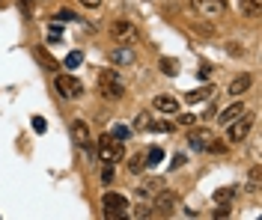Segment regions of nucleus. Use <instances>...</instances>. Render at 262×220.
Masks as SVG:
<instances>
[{"mask_svg": "<svg viewBox=\"0 0 262 220\" xmlns=\"http://www.w3.org/2000/svg\"><path fill=\"white\" fill-rule=\"evenodd\" d=\"M98 95L107 98V101H119L125 95V84H122V75L116 68H101L98 71Z\"/></svg>", "mask_w": 262, "mask_h": 220, "instance_id": "1", "label": "nucleus"}, {"mask_svg": "<svg viewBox=\"0 0 262 220\" xmlns=\"http://www.w3.org/2000/svg\"><path fill=\"white\" fill-rule=\"evenodd\" d=\"M96 155L101 164H119L122 161V140H116L113 134H101L96 143Z\"/></svg>", "mask_w": 262, "mask_h": 220, "instance_id": "2", "label": "nucleus"}, {"mask_svg": "<svg viewBox=\"0 0 262 220\" xmlns=\"http://www.w3.org/2000/svg\"><path fill=\"white\" fill-rule=\"evenodd\" d=\"M101 208H104V217L116 220V217H128V196L125 193H116V190H107L101 196Z\"/></svg>", "mask_w": 262, "mask_h": 220, "instance_id": "3", "label": "nucleus"}, {"mask_svg": "<svg viewBox=\"0 0 262 220\" xmlns=\"http://www.w3.org/2000/svg\"><path fill=\"white\" fill-rule=\"evenodd\" d=\"M179 208V196L173 190H155V199H152V217H170L176 214Z\"/></svg>", "mask_w": 262, "mask_h": 220, "instance_id": "4", "label": "nucleus"}, {"mask_svg": "<svg viewBox=\"0 0 262 220\" xmlns=\"http://www.w3.org/2000/svg\"><path fill=\"white\" fill-rule=\"evenodd\" d=\"M54 90L60 98H81L84 95V84L75 75H57L54 78Z\"/></svg>", "mask_w": 262, "mask_h": 220, "instance_id": "5", "label": "nucleus"}, {"mask_svg": "<svg viewBox=\"0 0 262 220\" xmlns=\"http://www.w3.org/2000/svg\"><path fill=\"white\" fill-rule=\"evenodd\" d=\"M250 128H253V113H241L238 119H232L229 122V143L232 146H238V143H244L247 140V134H250Z\"/></svg>", "mask_w": 262, "mask_h": 220, "instance_id": "6", "label": "nucleus"}, {"mask_svg": "<svg viewBox=\"0 0 262 220\" xmlns=\"http://www.w3.org/2000/svg\"><path fill=\"white\" fill-rule=\"evenodd\" d=\"M110 39L116 45H134L137 42V30H134V24H131L128 18H116L110 24Z\"/></svg>", "mask_w": 262, "mask_h": 220, "instance_id": "7", "label": "nucleus"}, {"mask_svg": "<svg viewBox=\"0 0 262 220\" xmlns=\"http://www.w3.org/2000/svg\"><path fill=\"white\" fill-rule=\"evenodd\" d=\"M191 3H194L196 12L206 15V18H221L227 12V0H191Z\"/></svg>", "mask_w": 262, "mask_h": 220, "instance_id": "8", "label": "nucleus"}, {"mask_svg": "<svg viewBox=\"0 0 262 220\" xmlns=\"http://www.w3.org/2000/svg\"><path fill=\"white\" fill-rule=\"evenodd\" d=\"M212 131L209 128H191V134H188V146L194 149V152H206L209 149V143H212Z\"/></svg>", "mask_w": 262, "mask_h": 220, "instance_id": "9", "label": "nucleus"}, {"mask_svg": "<svg viewBox=\"0 0 262 220\" xmlns=\"http://www.w3.org/2000/svg\"><path fill=\"white\" fill-rule=\"evenodd\" d=\"M152 107L155 110H161V113H179V98H173V95H155L152 98Z\"/></svg>", "mask_w": 262, "mask_h": 220, "instance_id": "10", "label": "nucleus"}, {"mask_svg": "<svg viewBox=\"0 0 262 220\" xmlns=\"http://www.w3.org/2000/svg\"><path fill=\"white\" fill-rule=\"evenodd\" d=\"M110 63H113V65H131V63H134V54L128 51V45L113 48V51H110Z\"/></svg>", "mask_w": 262, "mask_h": 220, "instance_id": "11", "label": "nucleus"}, {"mask_svg": "<svg viewBox=\"0 0 262 220\" xmlns=\"http://www.w3.org/2000/svg\"><path fill=\"white\" fill-rule=\"evenodd\" d=\"M72 137H75V143H78V146H84V149H87V146H90V128H87V122H81V119H78V122L72 125Z\"/></svg>", "mask_w": 262, "mask_h": 220, "instance_id": "12", "label": "nucleus"}, {"mask_svg": "<svg viewBox=\"0 0 262 220\" xmlns=\"http://www.w3.org/2000/svg\"><path fill=\"white\" fill-rule=\"evenodd\" d=\"M238 6H241L244 18H259L262 15V0H238Z\"/></svg>", "mask_w": 262, "mask_h": 220, "instance_id": "13", "label": "nucleus"}, {"mask_svg": "<svg viewBox=\"0 0 262 220\" xmlns=\"http://www.w3.org/2000/svg\"><path fill=\"white\" fill-rule=\"evenodd\" d=\"M241 113H244V104H238V101H235V104H229L227 110L218 116V122H221V125H229V122H232V119H238Z\"/></svg>", "mask_w": 262, "mask_h": 220, "instance_id": "14", "label": "nucleus"}, {"mask_svg": "<svg viewBox=\"0 0 262 220\" xmlns=\"http://www.w3.org/2000/svg\"><path fill=\"white\" fill-rule=\"evenodd\" d=\"M250 84H253V78H250V75H241V78H235V81L229 84V93L232 95H244L247 90H250Z\"/></svg>", "mask_w": 262, "mask_h": 220, "instance_id": "15", "label": "nucleus"}, {"mask_svg": "<svg viewBox=\"0 0 262 220\" xmlns=\"http://www.w3.org/2000/svg\"><path fill=\"white\" fill-rule=\"evenodd\" d=\"M235 193H238V188H232V185H227V188L215 190V202H221V205H229V202L235 199Z\"/></svg>", "mask_w": 262, "mask_h": 220, "instance_id": "16", "label": "nucleus"}, {"mask_svg": "<svg viewBox=\"0 0 262 220\" xmlns=\"http://www.w3.org/2000/svg\"><path fill=\"white\" fill-rule=\"evenodd\" d=\"M155 190H161V179H146L143 185H137V196H152Z\"/></svg>", "mask_w": 262, "mask_h": 220, "instance_id": "17", "label": "nucleus"}, {"mask_svg": "<svg viewBox=\"0 0 262 220\" xmlns=\"http://www.w3.org/2000/svg\"><path fill=\"white\" fill-rule=\"evenodd\" d=\"M212 95V87H200V90H191V93L185 95V101L188 104H200V101H206Z\"/></svg>", "mask_w": 262, "mask_h": 220, "instance_id": "18", "label": "nucleus"}, {"mask_svg": "<svg viewBox=\"0 0 262 220\" xmlns=\"http://www.w3.org/2000/svg\"><path fill=\"white\" fill-rule=\"evenodd\" d=\"M146 167H158V164H161L164 161V149L161 146H149V152H146Z\"/></svg>", "mask_w": 262, "mask_h": 220, "instance_id": "19", "label": "nucleus"}, {"mask_svg": "<svg viewBox=\"0 0 262 220\" xmlns=\"http://www.w3.org/2000/svg\"><path fill=\"white\" fill-rule=\"evenodd\" d=\"M33 54H36V60L42 63V68H48V71H57V68H60V65H57V60H54V57H48V54H45L42 48H36Z\"/></svg>", "mask_w": 262, "mask_h": 220, "instance_id": "20", "label": "nucleus"}, {"mask_svg": "<svg viewBox=\"0 0 262 220\" xmlns=\"http://www.w3.org/2000/svg\"><path fill=\"white\" fill-rule=\"evenodd\" d=\"M259 176H262L259 167H250V173H247V193H259Z\"/></svg>", "mask_w": 262, "mask_h": 220, "instance_id": "21", "label": "nucleus"}, {"mask_svg": "<svg viewBox=\"0 0 262 220\" xmlns=\"http://www.w3.org/2000/svg\"><path fill=\"white\" fill-rule=\"evenodd\" d=\"M128 170L134 173V176L146 170V158H143V152H137V155H131V158H128Z\"/></svg>", "mask_w": 262, "mask_h": 220, "instance_id": "22", "label": "nucleus"}, {"mask_svg": "<svg viewBox=\"0 0 262 220\" xmlns=\"http://www.w3.org/2000/svg\"><path fill=\"white\" fill-rule=\"evenodd\" d=\"M84 63V54H81V51H72V54H69V57H66V68H72V71H75V68H78V65Z\"/></svg>", "mask_w": 262, "mask_h": 220, "instance_id": "23", "label": "nucleus"}, {"mask_svg": "<svg viewBox=\"0 0 262 220\" xmlns=\"http://www.w3.org/2000/svg\"><path fill=\"white\" fill-rule=\"evenodd\" d=\"M110 134H113L116 140H122V143H125V140L131 137V128L128 125H113V131H110Z\"/></svg>", "mask_w": 262, "mask_h": 220, "instance_id": "24", "label": "nucleus"}, {"mask_svg": "<svg viewBox=\"0 0 262 220\" xmlns=\"http://www.w3.org/2000/svg\"><path fill=\"white\" fill-rule=\"evenodd\" d=\"M161 71H164V75H170V78H173V75L179 71V63H176V60H167V57H164V60H161Z\"/></svg>", "mask_w": 262, "mask_h": 220, "instance_id": "25", "label": "nucleus"}, {"mask_svg": "<svg viewBox=\"0 0 262 220\" xmlns=\"http://www.w3.org/2000/svg\"><path fill=\"white\" fill-rule=\"evenodd\" d=\"M149 125H152V116H149V113H140V116H137V122H134L137 131H146Z\"/></svg>", "mask_w": 262, "mask_h": 220, "instance_id": "26", "label": "nucleus"}, {"mask_svg": "<svg viewBox=\"0 0 262 220\" xmlns=\"http://www.w3.org/2000/svg\"><path fill=\"white\" fill-rule=\"evenodd\" d=\"M128 214H134V217H152V205H137V208H134V211H128Z\"/></svg>", "mask_w": 262, "mask_h": 220, "instance_id": "27", "label": "nucleus"}, {"mask_svg": "<svg viewBox=\"0 0 262 220\" xmlns=\"http://www.w3.org/2000/svg\"><path fill=\"white\" fill-rule=\"evenodd\" d=\"M33 131H36V134H45V131H48V122H45L42 116H33Z\"/></svg>", "mask_w": 262, "mask_h": 220, "instance_id": "28", "label": "nucleus"}, {"mask_svg": "<svg viewBox=\"0 0 262 220\" xmlns=\"http://www.w3.org/2000/svg\"><path fill=\"white\" fill-rule=\"evenodd\" d=\"M101 182H104V185L113 182V164H104V170H101Z\"/></svg>", "mask_w": 262, "mask_h": 220, "instance_id": "29", "label": "nucleus"}, {"mask_svg": "<svg viewBox=\"0 0 262 220\" xmlns=\"http://www.w3.org/2000/svg\"><path fill=\"white\" fill-rule=\"evenodd\" d=\"M196 122V113H182L179 116V125H194Z\"/></svg>", "mask_w": 262, "mask_h": 220, "instance_id": "30", "label": "nucleus"}, {"mask_svg": "<svg viewBox=\"0 0 262 220\" xmlns=\"http://www.w3.org/2000/svg\"><path fill=\"white\" fill-rule=\"evenodd\" d=\"M218 208H215V217H227L229 214V205H221V202H215Z\"/></svg>", "mask_w": 262, "mask_h": 220, "instance_id": "31", "label": "nucleus"}, {"mask_svg": "<svg viewBox=\"0 0 262 220\" xmlns=\"http://www.w3.org/2000/svg\"><path fill=\"white\" fill-rule=\"evenodd\" d=\"M81 6H87V9H98L101 6V0H78Z\"/></svg>", "mask_w": 262, "mask_h": 220, "instance_id": "32", "label": "nucleus"}, {"mask_svg": "<svg viewBox=\"0 0 262 220\" xmlns=\"http://www.w3.org/2000/svg\"><path fill=\"white\" fill-rule=\"evenodd\" d=\"M200 78L209 81V78H212V65H200Z\"/></svg>", "mask_w": 262, "mask_h": 220, "instance_id": "33", "label": "nucleus"}, {"mask_svg": "<svg viewBox=\"0 0 262 220\" xmlns=\"http://www.w3.org/2000/svg\"><path fill=\"white\" fill-rule=\"evenodd\" d=\"M170 167H173V170H179V167H185V155H176V158H173V164H170Z\"/></svg>", "mask_w": 262, "mask_h": 220, "instance_id": "34", "label": "nucleus"}, {"mask_svg": "<svg viewBox=\"0 0 262 220\" xmlns=\"http://www.w3.org/2000/svg\"><path fill=\"white\" fill-rule=\"evenodd\" d=\"M18 6H21L24 12H30V9H33V0H18Z\"/></svg>", "mask_w": 262, "mask_h": 220, "instance_id": "35", "label": "nucleus"}]
</instances>
